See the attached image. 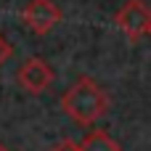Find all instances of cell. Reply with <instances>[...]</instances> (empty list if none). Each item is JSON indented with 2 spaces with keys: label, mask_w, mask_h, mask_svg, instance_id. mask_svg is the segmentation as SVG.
Returning a JSON list of instances; mask_svg holds the SVG:
<instances>
[{
  "label": "cell",
  "mask_w": 151,
  "mask_h": 151,
  "mask_svg": "<svg viewBox=\"0 0 151 151\" xmlns=\"http://www.w3.org/2000/svg\"><path fill=\"white\" fill-rule=\"evenodd\" d=\"M61 109H64V114H66L72 122H77V125H82V127H90V125H96V122L106 114V109H109V96L101 90V85H98L96 80L80 77V80L64 93Z\"/></svg>",
  "instance_id": "obj_1"
},
{
  "label": "cell",
  "mask_w": 151,
  "mask_h": 151,
  "mask_svg": "<svg viewBox=\"0 0 151 151\" xmlns=\"http://www.w3.org/2000/svg\"><path fill=\"white\" fill-rule=\"evenodd\" d=\"M117 27L130 40H141L151 35V8L143 0H127L117 13Z\"/></svg>",
  "instance_id": "obj_2"
},
{
  "label": "cell",
  "mask_w": 151,
  "mask_h": 151,
  "mask_svg": "<svg viewBox=\"0 0 151 151\" xmlns=\"http://www.w3.org/2000/svg\"><path fill=\"white\" fill-rule=\"evenodd\" d=\"M21 21L29 27L32 35L42 37L61 21V8L53 0H29L27 8L21 11Z\"/></svg>",
  "instance_id": "obj_3"
},
{
  "label": "cell",
  "mask_w": 151,
  "mask_h": 151,
  "mask_svg": "<svg viewBox=\"0 0 151 151\" xmlns=\"http://www.w3.org/2000/svg\"><path fill=\"white\" fill-rule=\"evenodd\" d=\"M16 80H19V85H21L27 93L37 96V93H45V90L53 85L56 74H53V69H50V64H48L45 58L32 56V58H27V61L19 66Z\"/></svg>",
  "instance_id": "obj_4"
},
{
  "label": "cell",
  "mask_w": 151,
  "mask_h": 151,
  "mask_svg": "<svg viewBox=\"0 0 151 151\" xmlns=\"http://www.w3.org/2000/svg\"><path fill=\"white\" fill-rule=\"evenodd\" d=\"M80 149L82 151H122L119 143H117L106 130H93V133H88V135L82 138Z\"/></svg>",
  "instance_id": "obj_5"
},
{
  "label": "cell",
  "mask_w": 151,
  "mask_h": 151,
  "mask_svg": "<svg viewBox=\"0 0 151 151\" xmlns=\"http://www.w3.org/2000/svg\"><path fill=\"white\" fill-rule=\"evenodd\" d=\"M8 56H11V42H8V40L0 35V66L8 61Z\"/></svg>",
  "instance_id": "obj_6"
},
{
  "label": "cell",
  "mask_w": 151,
  "mask_h": 151,
  "mask_svg": "<svg viewBox=\"0 0 151 151\" xmlns=\"http://www.w3.org/2000/svg\"><path fill=\"white\" fill-rule=\"evenodd\" d=\"M53 151H82V149H80V143H74V141H61Z\"/></svg>",
  "instance_id": "obj_7"
},
{
  "label": "cell",
  "mask_w": 151,
  "mask_h": 151,
  "mask_svg": "<svg viewBox=\"0 0 151 151\" xmlns=\"http://www.w3.org/2000/svg\"><path fill=\"white\" fill-rule=\"evenodd\" d=\"M0 151H8V149H5V146H3V143H0Z\"/></svg>",
  "instance_id": "obj_8"
}]
</instances>
